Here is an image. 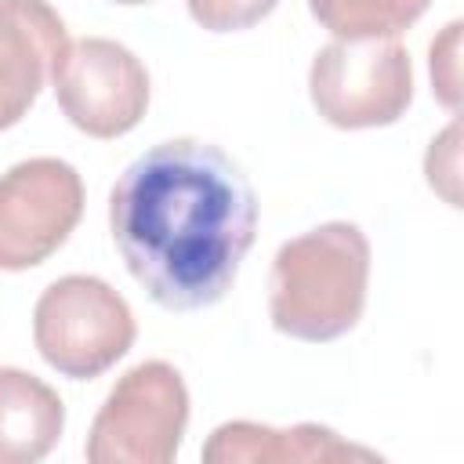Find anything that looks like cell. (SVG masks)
I'll list each match as a JSON object with an SVG mask.
<instances>
[{
	"label": "cell",
	"mask_w": 464,
	"mask_h": 464,
	"mask_svg": "<svg viewBox=\"0 0 464 464\" xmlns=\"http://www.w3.org/2000/svg\"><path fill=\"white\" fill-rule=\"evenodd\" d=\"M109 228L127 272L167 312L218 304L254 246L257 196L210 141L170 138L123 167Z\"/></svg>",
	"instance_id": "obj_1"
},
{
	"label": "cell",
	"mask_w": 464,
	"mask_h": 464,
	"mask_svg": "<svg viewBox=\"0 0 464 464\" xmlns=\"http://www.w3.org/2000/svg\"><path fill=\"white\" fill-rule=\"evenodd\" d=\"M370 239L352 221H326L286 239L268 272L272 326L297 341H337L366 308Z\"/></svg>",
	"instance_id": "obj_2"
},
{
	"label": "cell",
	"mask_w": 464,
	"mask_h": 464,
	"mask_svg": "<svg viewBox=\"0 0 464 464\" xmlns=\"http://www.w3.org/2000/svg\"><path fill=\"white\" fill-rule=\"evenodd\" d=\"M130 304L98 276L54 279L33 308V341L51 370L72 381L102 377L134 344Z\"/></svg>",
	"instance_id": "obj_3"
},
{
	"label": "cell",
	"mask_w": 464,
	"mask_h": 464,
	"mask_svg": "<svg viewBox=\"0 0 464 464\" xmlns=\"http://www.w3.org/2000/svg\"><path fill=\"white\" fill-rule=\"evenodd\" d=\"M188 424V388L163 359L130 366L91 420V464H170Z\"/></svg>",
	"instance_id": "obj_4"
},
{
	"label": "cell",
	"mask_w": 464,
	"mask_h": 464,
	"mask_svg": "<svg viewBox=\"0 0 464 464\" xmlns=\"http://www.w3.org/2000/svg\"><path fill=\"white\" fill-rule=\"evenodd\" d=\"M315 112L341 130L395 123L413 102L410 51L388 40H334L319 47L308 69Z\"/></svg>",
	"instance_id": "obj_5"
},
{
	"label": "cell",
	"mask_w": 464,
	"mask_h": 464,
	"mask_svg": "<svg viewBox=\"0 0 464 464\" xmlns=\"http://www.w3.org/2000/svg\"><path fill=\"white\" fill-rule=\"evenodd\" d=\"M51 87L65 120L102 141L134 130L149 109V72L141 58L105 36L65 44L51 65Z\"/></svg>",
	"instance_id": "obj_6"
},
{
	"label": "cell",
	"mask_w": 464,
	"mask_h": 464,
	"mask_svg": "<svg viewBox=\"0 0 464 464\" xmlns=\"http://www.w3.org/2000/svg\"><path fill=\"white\" fill-rule=\"evenodd\" d=\"M83 178L58 156H33L0 174V272L44 265L80 225Z\"/></svg>",
	"instance_id": "obj_7"
},
{
	"label": "cell",
	"mask_w": 464,
	"mask_h": 464,
	"mask_svg": "<svg viewBox=\"0 0 464 464\" xmlns=\"http://www.w3.org/2000/svg\"><path fill=\"white\" fill-rule=\"evenodd\" d=\"M65 44V22L47 0H0V130L22 123Z\"/></svg>",
	"instance_id": "obj_8"
},
{
	"label": "cell",
	"mask_w": 464,
	"mask_h": 464,
	"mask_svg": "<svg viewBox=\"0 0 464 464\" xmlns=\"http://www.w3.org/2000/svg\"><path fill=\"white\" fill-rule=\"evenodd\" d=\"M207 464H341V460H381L377 450L341 439L326 424L272 428L257 420H225L203 442Z\"/></svg>",
	"instance_id": "obj_9"
},
{
	"label": "cell",
	"mask_w": 464,
	"mask_h": 464,
	"mask_svg": "<svg viewBox=\"0 0 464 464\" xmlns=\"http://www.w3.org/2000/svg\"><path fill=\"white\" fill-rule=\"evenodd\" d=\"M65 431V406L51 384L18 366H0V464L44 460Z\"/></svg>",
	"instance_id": "obj_10"
},
{
	"label": "cell",
	"mask_w": 464,
	"mask_h": 464,
	"mask_svg": "<svg viewBox=\"0 0 464 464\" xmlns=\"http://www.w3.org/2000/svg\"><path fill=\"white\" fill-rule=\"evenodd\" d=\"M431 0H308L312 18L337 40H388L410 29Z\"/></svg>",
	"instance_id": "obj_11"
},
{
	"label": "cell",
	"mask_w": 464,
	"mask_h": 464,
	"mask_svg": "<svg viewBox=\"0 0 464 464\" xmlns=\"http://www.w3.org/2000/svg\"><path fill=\"white\" fill-rule=\"evenodd\" d=\"M460 18H453L435 40H431V58H428V69H431V91L435 98L457 112L460 109Z\"/></svg>",
	"instance_id": "obj_12"
},
{
	"label": "cell",
	"mask_w": 464,
	"mask_h": 464,
	"mask_svg": "<svg viewBox=\"0 0 464 464\" xmlns=\"http://www.w3.org/2000/svg\"><path fill=\"white\" fill-rule=\"evenodd\" d=\"M279 0H188V14L207 33L250 29L276 11Z\"/></svg>",
	"instance_id": "obj_13"
},
{
	"label": "cell",
	"mask_w": 464,
	"mask_h": 464,
	"mask_svg": "<svg viewBox=\"0 0 464 464\" xmlns=\"http://www.w3.org/2000/svg\"><path fill=\"white\" fill-rule=\"evenodd\" d=\"M428 185L450 203L460 207V120H453L439 138H431V149L424 156Z\"/></svg>",
	"instance_id": "obj_14"
},
{
	"label": "cell",
	"mask_w": 464,
	"mask_h": 464,
	"mask_svg": "<svg viewBox=\"0 0 464 464\" xmlns=\"http://www.w3.org/2000/svg\"><path fill=\"white\" fill-rule=\"evenodd\" d=\"M116 4H149V0H116Z\"/></svg>",
	"instance_id": "obj_15"
}]
</instances>
